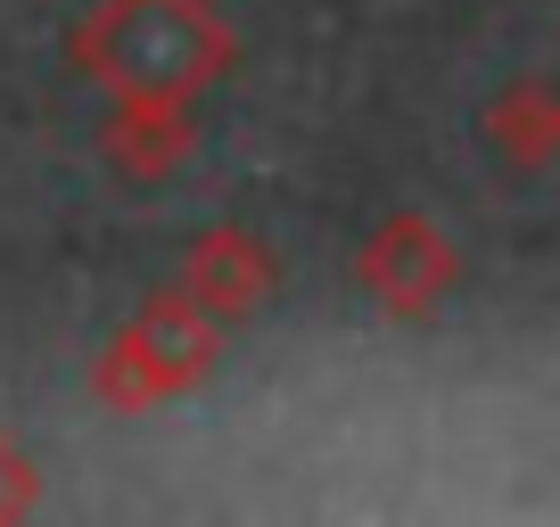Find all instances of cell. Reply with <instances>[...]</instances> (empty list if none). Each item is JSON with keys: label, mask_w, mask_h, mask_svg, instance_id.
Segmentation results:
<instances>
[{"label": "cell", "mask_w": 560, "mask_h": 527, "mask_svg": "<svg viewBox=\"0 0 560 527\" xmlns=\"http://www.w3.org/2000/svg\"><path fill=\"white\" fill-rule=\"evenodd\" d=\"M363 281L380 289L396 314H420V305H438L445 281H454V247L420 223V214H396V223L363 247Z\"/></svg>", "instance_id": "cell-2"}, {"label": "cell", "mask_w": 560, "mask_h": 527, "mask_svg": "<svg viewBox=\"0 0 560 527\" xmlns=\"http://www.w3.org/2000/svg\"><path fill=\"white\" fill-rule=\"evenodd\" d=\"M207 330H214V314H198V305L174 289V305H158V314H149L116 354H107V396L132 412V405H149V396H165V387H182L214 354Z\"/></svg>", "instance_id": "cell-1"}, {"label": "cell", "mask_w": 560, "mask_h": 527, "mask_svg": "<svg viewBox=\"0 0 560 527\" xmlns=\"http://www.w3.org/2000/svg\"><path fill=\"white\" fill-rule=\"evenodd\" d=\"M264 272H272V264L256 256V247L240 239V231H214L207 247H198L190 256V281H182V297L198 305V314H247V305L264 297Z\"/></svg>", "instance_id": "cell-3"}]
</instances>
